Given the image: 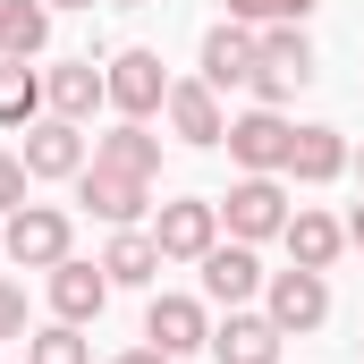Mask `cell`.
Listing matches in <instances>:
<instances>
[{"label": "cell", "instance_id": "1", "mask_svg": "<svg viewBox=\"0 0 364 364\" xmlns=\"http://www.w3.org/2000/svg\"><path fill=\"white\" fill-rule=\"evenodd\" d=\"M263 34V51H255V102L263 110H288V93L314 85V43H305V26H255Z\"/></svg>", "mask_w": 364, "mask_h": 364}, {"label": "cell", "instance_id": "2", "mask_svg": "<svg viewBox=\"0 0 364 364\" xmlns=\"http://www.w3.org/2000/svg\"><path fill=\"white\" fill-rule=\"evenodd\" d=\"M0 246H9V263H17V272H51V263H68V255H77V229H68V212H60V203H17V212H9V229H0Z\"/></svg>", "mask_w": 364, "mask_h": 364}, {"label": "cell", "instance_id": "3", "mask_svg": "<svg viewBox=\"0 0 364 364\" xmlns=\"http://www.w3.org/2000/svg\"><path fill=\"white\" fill-rule=\"evenodd\" d=\"M77 203H85L93 220H110V229H136V220L153 212V178L110 170V161H85V170H77Z\"/></svg>", "mask_w": 364, "mask_h": 364}, {"label": "cell", "instance_id": "4", "mask_svg": "<svg viewBox=\"0 0 364 364\" xmlns=\"http://www.w3.org/2000/svg\"><path fill=\"white\" fill-rule=\"evenodd\" d=\"M153 246H161V263H203V255L220 246V203H203V195L161 203V212H153Z\"/></svg>", "mask_w": 364, "mask_h": 364}, {"label": "cell", "instance_id": "5", "mask_svg": "<svg viewBox=\"0 0 364 364\" xmlns=\"http://www.w3.org/2000/svg\"><path fill=\"white\" fill-rule=\"evenodd\" d=\"M263 314H272L288 339L322 331V322H331V279H322V272H296V263H288V272H272V279H263Z\"/></svg>", "mask_w": 364, "mask_h": 364}, {"label": "cell", "instance_id": "6", "mask_svg": "<svg viewBox=\"0 0 364 364\" xmlns=\"http://www.w3.org/2000/svg\"><path fill=\"white\" fill-rule=\"evenodd\" d=\"M288 136H296V127H288L279 110L255 102L246 119H229V136H220V144H229V161H237L246 178H279V170H288Z\"/></svg>", "mask_w": 364, "mask_h": 364}, {"label": "cell", "instance_id": "7", "mask_svg": "<svg viewBox=\"0 0 364 364\" xmlns=\"http://www.w3.org/2000/svg\"><path fill=\"white\" fill-rule=\"evenodd\" d=\"M288 186L279 178H237L229 186V203H220V220H229V237H246V246H263V237H279L288 229Z\"/></svg>", "mask_w": 364, "mask_h": 364}, {"label": "cell", "instance_id": "8", "mask_svg": "<svg viewBox=\"0 0 364 364\" xmlns=\"http://www.w3.org/2000/svg\"><path fill=\"white\" fill-rule=\"evenodd\" d=\"M102 77H110V110H119V119H153V110L170 102V68H161V51H119Z\"/></svg>", "mask_w": 364, "mask_h": 364}, {"label": "cell", "instance_id": "9", "mask_svg": "<svg viewBox=\"0 0 364 364\" xmlns=\"http://www.w3.org/2000/svg\"><path fill=\"white\" fill-rule=\"evenodd\" d=\"M288 331L255 305H229V322H212V364H279Z\"/></svg>", "mask_w": 364, "mask_h": 364}, {"label": "cell", "instance_id": "10", "mask_svg": "<svg viewBox=\"0 0 364 364\" xmlns=\"http://www.w3.org/2000/svg\"><path fill=\"white\" fill-rule=\"evenodd\" d=\"M161 119H170V136H178V144H195V153L229 136V119H220V93L203 85V77H170V102H161Z\"/></svg>", "mask_w": 364, "mask_h": 364}, {"label": "cell", "instance_id": "11", "mask_svg": "<svg viewBox=\"0 0 364 364\" xmlns=\"http://www.w3.org/2000/svg\"><path fill=\"white\" fill-rule=\"evenodd\" d=\"M195 272H203V296H212V305H255V296H263V279H272L263 263H255V246H246V237L212 246Z\"/></svg>", "mask_w": 364, "mask_h": 364}, {"label": "cell", "instance_id": "12", "mask_svg": "<svg viewBox=\"0 0 364 364\" xmlns=\"http://www.w3.org/2000/svg\"><path fill=\"white\" fill-rule=\"evenodd\" d=\"M255 51H263V34L255 26H237V17H220L212 34H203V60H195V77L220 93V85H246L255 77Z\"/></svg>", "mask_w": 364, "mask_h": 364}, {"label": "cell", "instance_id": "13", "mask_svg": "<svg viewBox=\"0 0 364 364\" xmlns=\"http://www.w3.org/2000/svg\"><path fill=\"white\" fill-rule=\"evenodd\" d=\"M348 161H356V144H348L339 127H296V136H288V170H279V178L331 186V178H348Z\"/></svg>", "mask_w": 364, "mask_h": 364}, {"label": "cell", "instance_id": "14", "mask_svg": "<svg viewBox=\"0 0 364 364\" xmlns=\"http://www.w3.org/2000/svg\"><path fill=\"white\" fill-rule=\"evenodd\" d=\"M144 339H153L161 356H195V348H212V314H203L195 296H153V305H144Z\"/></svg>", "mask_w": 364, "mask_h": 364}, {"label": "cell", "instance_id": "15", "mask_svg": "<svg viewBox=\"0 0 364 364\" xmlns=\"http://www.w3.org/2000/svg\"><path fill=\"white\" fill-rule=\"evenodd\" d=\"M17 161H26L34 178H77V170H85V136H77V119H51V110H43V119L26 127V153H17Z\"/></svg>", "mask_w": 364, "mask_h": 364}, {"label": "cell", "instance_id": "16", "mask_svg": "<svg viewBox=\"0 0 364 364\" xmlns=\"http://www.w3.org/2000/svg\"><path fill=\"white\" fill-rule=\"evenodd\" d=\"M102 305H110V272H102V263H77V255L51 263V322H77V331H85Z\"/></svg>", "mask_w": 364, "mask_h": 364}, {"label": "cell", "instance_id": "17", "mask_svg": "<svg viewBox=\"0 0 364 364\" xmlns=\"http://www.w3.org/2000/svg\"><path fill=\"white\" fill-rule=\"evenodd\" d=\"M43 102H51V119H93L110 102V77L93 60H60V68H43Z\"/></svg>", "mask_w": 364, "mask_h": 364}, {"label": "cell", "instance_id": "18", "mask_svg": "<svg viewBox=\"0 0 364 364\" xmlns=\"http://www.w3.org/2000/svg\"><path fill=\"white\" fill-rule=\"evenodd\" d=\"M279 246H288V263H296V272H331V263H339V246H348V220H331V212H288Z\"/></svg>", "mask_w": 364, "mask_h": 364}, {"label": "cell", "instance_id": "19", "mask_svg": "<svg viewBox=\"0 0 364 364\" xmlns=\"http://www.w3.org/2000/svg\"><path fill=\"white\" fill-rule=\"evenodd\" d=\"M102 272H110V288H153V279H161V246H153V229H119V237L102 246Z\"/></svg>", "mask_w": 364, "mask_h": 364}, {"label": "cell", "instance_id": "20", "mask_svg": "<svg viewBox=\"0 0 364 364\" xmlns=\"http://www.w3.org/2000/svg\"><path fill=\"white\" fill-rule=\"evenodd\" d=\"M93 161L136 170V178H161V136H144V119H119L110 136H93Z\"/></svg>", "mask_w": 364, "mask_h": 364}, {"label": "cell", "instance_id": "21", "mask_svg": "<svg viewBox=\"0 0 364 364\" xmlns=\"http://www.w3.org/2000/svg\"><path fill=\"white\" fill-rule=\"evenodd\" d=\"M51 43V9L43 0H0V60H34Z\"/></svg>", "mask_w": 364, "mask_h": 364}, {"label": "cell", "instance_id": "22", "mask_svg": "<svg viewBox=\"0 0 364 364\" xmlns=\"http://www.w3.org/2000/svg\"><path fill=\"white\" fill-rule=\"evenodd\" d=\"M51 102H43V68L26 60H0V127H34Z\"/></svg>", "mask_w": 364, "mask_h": 364}, {"label": "cell", "instance_id": "23", "mask_svg": "<svg viewBox=\"0 0 364 364\" xmlns=\"http://www.w3.org/2000/svg\"><path fill=\"white\" fill-rule=\"evenodd\" d=\"M26 364H93V348H85V331H77V322H51V331H34V339H26Z\"/></svg>", "mask_w": 364, "mask_h": 364}, {"label": "cell", "instance_id": "24", "mask_svg": "<svg viewBox=\"0 0 364 364\" xmlns=\"http://www.w3.org/2000/svg\"><path fill=\"white\" fill-rule=\"evenodd\" d=\"M237 26H305L314 17V0H220Z\"/></svg>", "mask_w": 364, "mask_h": 364}, {"label": "cell", "instance_id": "25", "mask_svg": "<svg viewBox=\"0 0 364 364\" xmlns=\"http://www.w3.org/2000/svg\"><path fill=\"white\" fill-rule=\"evenodd\" d=\"M26 178H34V170H26V161L0 144V212H17V203H26Z\"/></svg>", "mask_w": 364, "mask_h": 364}, {"label": "cell", "instance_id": "26", "mask_svg": "<svg viewBox=\"0 0 364 364\" xmlns=\"http://www.w3.org/2000/svg\"><path fill=\"white\" fill-rule=\"evenodd\" d=\"M0 339H26V288L0 279Z\"/></svg>", "mask_w": 364, "mask_h": 364}, {"label": "cell", "instance_id": "27", "mask_svg": "<svg viewBox=\"0 0 364 364\" xmlns=\"http://www.w3.org/2000/svg\"><path fill=\"white\" fill-rule=\"evenodd\" d=\"M110 364H178V356H161V348L144 339V348H127V356H110Z\"/></svg>", "mask_w": 364, "mask_h": 364}, {"label": "cell", "instance_id": "28", "mask_svg": "<svg viewBox=\"0 0 364 364\" xmlns=\"http://www.w3.org/2000/svg\"><path fill=\"white\" fill-rule=\"evenodd\" d=\"M348 246H364V203H356V212H348Z\"/></svg>", "mask_w": 364, "mask_h": 364}, {"label": "cell", "instance_id": "29", "mask_svg": "<svg viewBox=\"0 0 364 364\" xmlns=\"http://www.w3.org/2000/svg\"><path fill=\"white\" fill-rule=\"evenodd\" d=\"M43 9H93V0H43Z\"/></svg>", "mask_w": 364, "mask_h": 364}, {"label": "cell", "instance_id": "30", "mask_svg": "<svg viewBox=\"0 0 364 364\" xmlns=\"http://www.w3.org/2000/svg\"><path fill=\"white\" fill-rule=\"evenodd\" d=\"M348 170H356V178H364V153H356V161H348Z\"/></svg>", "mask_w": 364, "mask_h": 364}, {"label": "cell", "instance_id": "31", "mask_svg": "<svg viewBox=\"0 0 364 364\" xmlns=\"http://www.w3.org/2000/svg\"><path fill=\"white\" fill-rule=\"evenodd\" d=\"M119 9H144V0H119Z\"/></svg>", "mask_w": 364, "mask_h": 364}]
</instances>
